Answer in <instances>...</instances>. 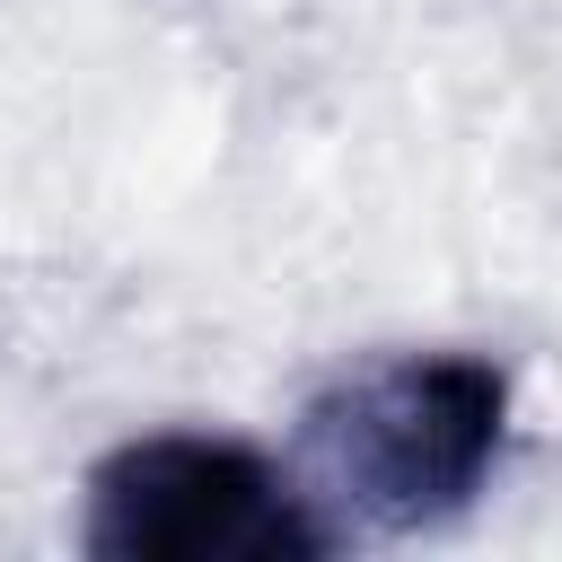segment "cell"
Wrapping results in <instances>:
<instances>
[{
	"label": "cell",
	"instance_id": "1",
	"mask_svg": "<svg viewBox=\"0 0 562 562\" xmlns=\"http://www.w3.org/2000/svg\"><path fill=\"white\" fill-rule=\"evenodd\" d=\"M509 439V378L483 351H395L307 404V457L351 518L404 536L457 518Z\"/></svg>",
	"mask_w": 562,
	"mask_h": 562
},
{
	"label": "cell",
	"instance_id": "2",
	"mask_svg": "<svg viewBox=\"0 0 562 562\" xmlns=\"http://www.w3.org/2000/svg\"><path fill=\"white\" fill-rule=\"evenodd\" d=\"M79 544L97 562H316L325 527L263 448L220 430H149L97 457Z\"/></svg>",
	"mask_w": 562,
	"mask_h": 562
}]
</instances>
